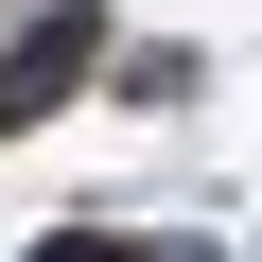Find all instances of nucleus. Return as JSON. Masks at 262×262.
Here are the masks:
<instances>
[{
  "instance_id": "nucleus-1",
  "label": "nucleus",
  "mask_w": 262,
  "mask_h": 262,
  "mask_svg": "<svg viewBox=\"0 0 262 262\" xmlns=\"http://www.w3.org/2000/svg\"><path fill=\"white\" fill-rule=\"evenodd\" d=\"M70 70H88V18H53V35H35V53H18V88H0V105H53V88H70Z\"/></svg>"
},
{
  "instance_id": "nucleus-2",
  "label": "nucleus",
  "mask_w": 262,
  "mask_h": 262,
  "mask_svg": "<svg viewBox=\"0 0 262 262\" xmlns=\"http://www.w3.org/2000/svg\"><path fill=\"white\" fill-rule=\"evenodd\" d=\"M70 262H105V245H70Z\"/></svg>"
}]
</instances>
